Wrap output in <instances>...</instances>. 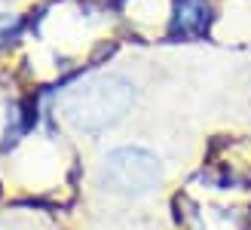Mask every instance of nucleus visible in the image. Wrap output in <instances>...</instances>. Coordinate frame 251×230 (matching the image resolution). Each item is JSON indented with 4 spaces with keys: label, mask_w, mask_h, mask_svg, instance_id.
Segmentation results:
<instances>
[{
    "label": "nucleus",
    "mask_w": 251,
    "mask_h": 230,
    "mask_svg": "<svg viewBox=\"0 0 251 230\" xmlns=\"http://www.w3.org/2000/svg\"><path fill=\"white\" fill-rule=\"evenodd\" d=\"M162 181V163L147 147H117L101 163V184L114 194H147Z\"/></svg>",
    "instance_id": "2"
},
{
    "label": "nucleus",
    "mask_w": 251,
    "mask_h": 230,
    "mask_svg": "<svg viewBox=\"0 0 251 230\" xmlns=\"http://www.w3.org/2000/svg\"><path fill=\"white\" fill-rule=\"evenodd\" d=\"M205 28H208V6L202 0H178V6H175V31L202 34Z\"/></svg>",
    "instance_id": "3"
},
{
    "label": "nucleus",
    "mask_w": 251,
    "mask_h": 230,
    "mask_svg": "<svg viewBox=\"0 0 251 230\" xmlns=\"http://www.w3.org/2000/svg\"><path fill=\"white\" fill-rule=\"evenodd\" d=\"M22 34V19L19 16H0V49L12 46Z\"/></svg>",
    "instance_id": "4"
},
{
    "label": "nucleus",
    "mask_w": 251,
    "mask_h": 230,
    "mask_svg": "<svg viewBox=\"0 0 251 230\" xmlns=\"http://www.w3.org/2000/svg\"><path fill=\"white\" fill-rule=\"evenodd\" d=\"M135 101V89L117 74H98L92 80L71 89L61 101L68 123L80 132H101L126 117Z\"/></svg>",
    "instance_id": "1"
}]
</instances>
